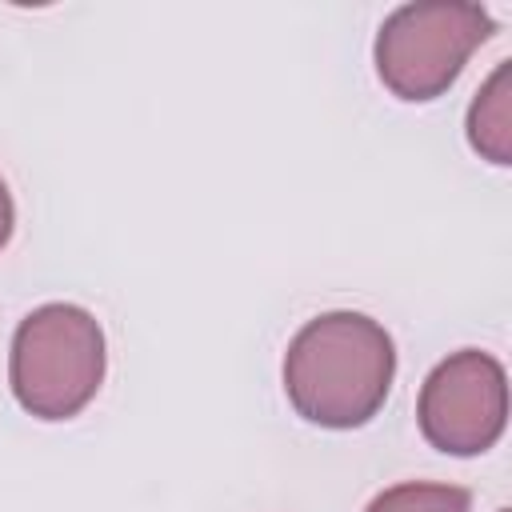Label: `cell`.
<instances>
[{
	"label": "cell",
	"instance_id": "cell-2",
	"mask_svg": "<svg viewBox=\"0 0 512 512\" xmlns=\"http://www.w3.org/2000/svg\"><path fill=\"white\" fill-rule=\"evenodd\" d=\"M104 360V328L88 308L40 304L12 332L8 384L28 416L72 420L100 392Z\"/></svg>",
	"mask_w": 512,
	"mask_h": 512
},
{
	"label": "cell",
	"instance_id": "cell-5",
	"mask_svg": "<svg viewBox=\"0 0 512 512\" xmlns=\"http://www.w3.org/2000/svg\"><path fill=\"white\" fill-rule=\"evenodd\" d=\"M468 144L496 168L512 164V64L500 60L468 104Z\"/></svg>",
	"mask_w": 512,
	"mask_h": 512
},
{
	"label": "cell",
	"instance_id": "cell-6",
	"mask_svg": "<svg viewBox=\"0 0 512 512\" xmlns=\"http://www.w3.org/2000/svg\"><path fill=\"white\" fill-rule=\"evenodd\" d=\"M468 508H472L468 488L408 480V484H396V488H384L380 496H372V504L364 512H468Z\"/></svg>",
	"mask_w": 512,
	"mask_h": 512
},
{
	"label": "cell",
	"instance_id": "cell-4",
	"mask_svg": "<svg viewBox=\"0 0 512 512\" xmlns=\"http://www.w3.org/2000/svg\"><path fill=\"white\" fill-rule=\"evenodd\" d=\"M416 424L436 452L480 456L508 424V376L504 364L480 348H460L440 360L416 400Z\"/></svg>",
	"mask_w": 512,
	"mask_h": 512
},
{
	"label": "cell",
	"instance_id": "cell-7",
	"mask_svg": "<svg viewBox=\"0 0 512 512\" xmlns=\"http://www.w3.org/2000/svg\"><path fill=\"white\" fill-rule=\"evenodd\" d=\"M12 224H16V208H12V192H8V184L0 180V248L8 244V236H12Z\"/></svg>",
	"mask_w": 512,
	"mask_h": 512
},
{
	"label": "cell",
	"instance_id": "cell-1",
	"mask_svg": "<svg viewBox=\"0 0 512 512\" xmlns=\"http://www.w3.org/2000/svg\"><path fill=\"white\" fill-rule=\"evenodd\" d=\"M396 376V344L364 312L312 316L284 352V396L300 420L332 432L368 424Z\"/></svg>",
	"mask_w": 512,
	"mask_h": 512
},
{
	"label": "cell",
	"instance_id": "cell-8",
	"mask_svg": "<svg viewBox=\"0 0 512 512\" xmlns=\"http://www.w3.org/2000/svg\"><path fill=\"white\" fill-rule=\"evenodd\" d=\"M500 512H508V508H500Z\"/></svg>",
	"mask_w": 512,
	"mask_h": 512
},
{
	"label": "cell",
	"instance_id": "cell-3",
	"mask_svg": "<svg viewBox=\"0 0 512 512\" xmlns=\"http://www.w3.org/2000/svg\"><path fill=\"white\" fill-rule=\"evenodd\" d=\"M496 32V20L480 4L460 0H416L400 4L376 32V76L380 84L408 100L424 104L444 96L464 72L468 56Z\"/></svg>",
	"mask_w": 512,
	"mask_h": 512
}]
</instances>
